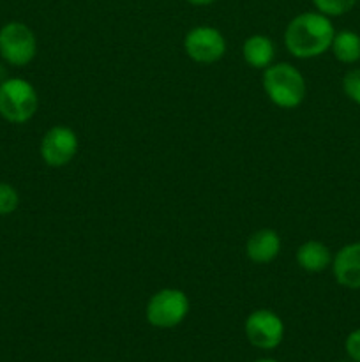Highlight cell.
Wrapping results in <instances>:
<instances>
[{
    "label": "cell",
    "instance_id": "cell-1",
    "mask_svg": "<svg viewBox=\"0 0 360 362\" xmlns=\"http://www.w3.org/2000/svg\"><path fill=\"white\" fill-rule=\"evenodd\" d=\"M334 35L330 18L321 13H302L286 27L284 45L296 59H314L330 49Z\"/></svg>",
    "mask_w": 360,
    "mask_h": 362
},
{
    "label": "cell",
    "instance_id": "cell-2",
    "mask_svg": "<svg viewBox=\"0 0 360 362\" xmlns=\"http://www.w3.org/2000/svg\"><path fill=\"white\" fill-rule=\"evenodd\" d=\"M261 85L268 99L282 110L299 108L307 94L306 78L288 62L272 64L263 69Z\"/></svg>",
    "mask_w": 360,
    "mask_h": 362
},
{
    "label": "cell",
    "instance_id": "cell-3",
    "mask_svg": "<svg viewBox=\"0 0 360 362\" xmlns=\"http://www.w3.org/2000/svg\"><path fill=\"white\" fill-rule=\"evenodd\" d=\"M39 108L37 90L23 78L0 81V117L11 124H25Z\"/></svg>",
    "mask_w": 360,
    "mask_h": 362
},
{
    "label": "cell",
    "instance_id": "cell-4",
    "mask_svg": "<svg viewBox=\"0 0 360 362\" xmlns=\"http://www.w3.org/2000/svg\"><path fill=\"white\" fill-rule=\"evenodd\" d=\"M189 297L179 288H162L150 297L145 310L147 322L159 329L176 327L189 313Z\"/></svg>",
    "mask_w": 360,
    "mask_h": 362
},
{
    "label": "cell",
    "instance_id": "cell-5",
    "mask_svg": "<svg viewBox=\"0 0 360 362\" xmlns=\"http://www.w3.org/2000/svg\"><path fill=\"white\" fill-rule=\"evenodd\" d=\"M37 39L32 28L21 21H9L0 28V57L9 66L23 67L34 60Z\"/></svg>",
    "mask_w": 360,
    "mask_h": 362
},
{
    "label": "cell",
    "instance_id": "cell-6",
    "mask_svg": "<svg viewBox=\"0 0 360 362\" xmlns=\"http://www.w3.org/2000/svg\"><path fill=\"white\" fill-rule=\"evenodd\" d=\"M184 48L187 57L198 64H214L221 60L226 53V39L217 28L194 27L187 32L184 39Z\"/></svg>",
    "mask_w": 360,
    "mask_h": 362
},
{
    "label": "cell",
    "instance_id": "cell-7",
    "mask_svg": "<svg viewBox=\"0 0 360 362\" xmlns=\"http://www.w3.org/2000/svg\"><path fill=\"white\" fill-rule=\"evenodd\" d=\"M80 141L76 133L67 126H53L44 133L41 140V158L49 168H62L73 161Z\"/></svg>",
    "mask_w": 360,
    "mask_h": 362
},
{
    "label": "cell",
    "instance_id": "cell-8",
    "mask_svg": "<svg viewBox=\"0 0 360 362\" xmlns=\"http://www.w3.org/2000/svg\"><path fill=\"white\" fill-rule=\"evenodd\" d=\"M246 338L260 350H272L279 346L284 336V324L270 310H256L246 320Z\"/></svg>",
    "mask_w": 360,
    "mask_h": 362
},
{
    "label": "cell",
    "instance_id": "cell-9",
    "mask_svg": "<svg viewBox=\"0 0 360 362\" xmlns=\"http://www.w3.org/2000/svg\"><path fill=\"white\" fill-rule=\"evenodd\" d=\"M332 271L335 281L346 288H360V243L341 247L332 258Z\"/></svg>",
    "mask_w": 360,
    "mask_h": 362
},
{
    "label": "cell",
    "instance_id": "cell-10",
    "mask_svg": "<svg viewBox=\"0 0 360 362\" xmlns=\"http://www.w3.org/2000/svg\"><path fill=\"white\" fill-rule=\"evenodd\" d=\"M279 253H281V237L275 230L261 228L247 239L246 255L254 264H270L279 257Z\"/></svg>",
    "mask_w": 360,
    "mask_h": 362
},
{
    "label": "cell",
    "instance_id": "cell-11",
    "mask_svg": "<svg viewBox=\"0 0 360 362\" xmlns=\"http://www.w3.org/2000/svg\"><path fill=\"white\" fill-rule=\"evenodd\" d=\"M242 55L247 66L254 67V69H267L274 62L275 46L267 35L254 34L244 41Z\"/></svg>",
    "mask_w": 360,
    "mask_h": 362
},
{
    "label": "cell",
    "instance_id": "cell-12",
    "mask_svg": "<svg viewBox=\"0 0 360 362\" xmlns=\"http://www.w3.org/2000/svg\"><path fill=\"white\" fill-rule=\"evenodd\" d=\"M296 264L306 272H321L332 265V253L320 240H307L296 250Z\"/></svg>",
    "mask_w": 360,
    "mask_h": 362
},
{
    "label": "cell",
    "instance_id": "cell-13",
    "mask_svg": "<svg viewBox=\"0 0 360 362\" xmlns=\"http://www.w3.org/2000/svg\"><path fill=\"white\" fill-rule=\"evenodd\" d=\"M330 49L339 62L355 64L356 60H360V35L352 30L337 32Z\"/></svg>",
    "mask_w": 360,
    "mask_h": 362
},
{
    "label": "cell",
    "instance_id": "cell-14",
    "mask_svg": "<svg viewBox=\"0 0 360 362\" xmlns=\"http://www.w3.org/2000/svg\"><path fill=\"white\" fill-rule=\"evenodd\" d=\"M318 13L325 16H342L355 7L356 0H313Z\"/></svg>",
    "mask_w": 360,
    "mask_h": 362
},
{
    "label": "cell",
    "instance_id": "cell-15",
    "mask_svg": "<svg viewBox=\"0 0 360 362\" xmlns=\"http://www.w3.org/2000/svg\"><path fill=\"white\" fill-rule=\"evenodd\" d=\"M20 205V194L11 184L0 182V216L13 214Z\"/></svg>",
    "mask_w": 360,
    "mask_h": 362
},
{
    "label": "cell",
    "instance_id": "cell-16",
    "mask_svg": "<svg viewBox=\"0 0 360 362\" xmlns=\"http://www.w3.org/2000/svg\"><path fill=\"white\" fill-rule=\"evenodd\" d=\"M342 90L352 99L353 103L360 106V67L359 69H352L344 74L342 78Z\"/></svg>",
    "mask_w": 360,
    "mask_h": 362
},
{
    "label": "cell",
    "instance_id": "cell-17",
    "mask_svg": "<svg viewBox=\"0 0 360 362\" xmlns=\"http://www.w3.org/2000/svg\"><path fill=\"white\" fill-rule=\"evenodd\" d=\"M346 354L352 357L353 362H360V329L353 331L346 338Z\"/></svg>",
    "mask_w": 360,
    "mask_h": 362
},
{
    "label": "cell",
    "instance_id": "cell-18",
    "mask_svg": "<svg viewBox=\"0 0 360 362\" xmlns=\"http://www.w3.org/2000/svg\"><path fill=\"white\" fill-rule=\"evenodd\" d=\"M193 6H208V4H214L215 0H187Z\"/></svg>",
    "mask_w": 360,
    "mask_h": 362
},
{
    "label": "cell",
    "instance_id": "cell-19",
    "mask_svg": "<svg viewBox=\"0 0 360 362\" xmlns=\"http://www.w3.org/2000/svg\"><path fill=\"white\" fill-rule=\"evenodd\" d=\"M256 362H275V361H272V359H261V361H256Z\"/></svg>",
    "mask_w": 360,
    "mask_h": 362
},
{
    "label": "cell",
    "instance_id": "cell-20",
    "mask_svg": "<svg viewBox=\"0 0 360 362\" xmlns=\"http://www.w3.org/2000/svg\"><path fill=\"white\" fill-rule=\"evenodd\" d=\"M341 362H348V361H341Z\"/></svg>",
    "mask_w": 360,
    "mask_h": 362
}]
</instances>
